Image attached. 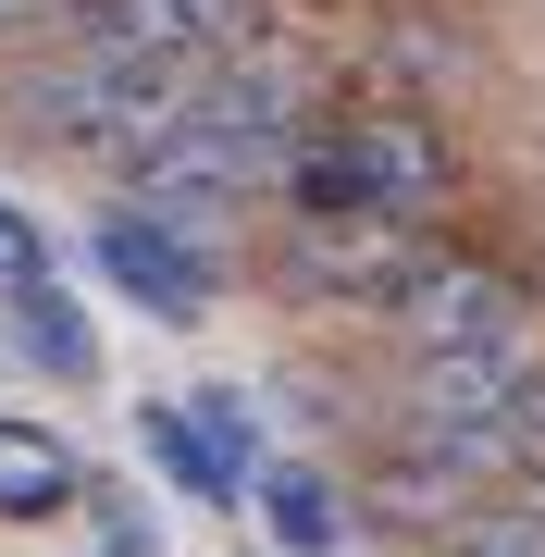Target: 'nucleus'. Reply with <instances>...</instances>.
Returning <instances> with one entry per match:
<instances>
[{"label":"nucleus","mask_w":545,"mask_h":557,"mask_svg":"<svg viewBox=\"0 0 545 557\" xmlns=\"http://www.w3.org/2000/svg\"><path fill=\"white\" fill-rule=\"evenodd\" d=\"M87 520H100V557H162V520L112 508V496H87Z\"/></svg>","instance_id":"9d476101"},{"label":"nucleus","mask_w":545,"mask_h":557,"mask_svg":"<svg viewBox=\"0 0 545 557\" xmlns=\"http://www.w3.org/2000/svg\"><path fill=\"white\" fill-rule=\"evenodd\" d=\"M471 236V223H459ZM446 260V236H422V223H335V211H273L261 236V298L298 310V322H347V335H384L397 322V298L422 285Z\"/></svg>","instance_id":"f03ea898"},{"label":"nucleus","mask_w":545,"mask_h":557,"mask_svg":"<svg viewBox=\"0 0 545 557\" xmlns=\"http://www.w3.org/2000/svg\"><path fill=\"white\" fill-rule=\"evenodd\" d=\"M100 483H87V458L50 434V421L0 409V520H75Z\"/></svg>","instance_id":"0eeeda50"},{"label":"nucleus","mask_w":545,"mask_h":557,"mask_svg":"<svg viewBox=\"0 0 545 557\" xmlns=\"http://www.w3.org/2000/svg\"><path fill=\"white\" fill-rule=\"evenodd\" d=\"M0 322H13V347L38 359L50 384H100V322H87V298L62 273H13L0 285Z\"/></svg>","instance_id":"423d86ee"},{"label":"nucleus","mask_w":545,"mask_h":557,"mask_svg":"<svg viewBox=\"0 0 545 557\" xmlns=\"http://www.w3.org/2000/svg\"><path fill=\"white\" fill-rule=\"evenodd\" d=\"M137 446H149V471L174 483L186 508H248L261 483L236 471V458L211 446V421H199V397H137Z\"/></svg>","instance_id":"39448f33"},{"label":"nucleus","mask_w":545,"mask_h":557,"mask_svg":"<svg viewBox=\"0 0 545 557\" xmlns=\"http://www.w3.org/2000/svg\"><path fill=\"white\" fill-rule=\"evenodd\" d=\"M62 13H75V0H0V62H13V50H38Z\"/></svg>","instance_id":"9b49d317"},{"label":"nucleus","mask_w":545,"mask_h":557,"mask_svg":"<svg viewBox=\"0 0 545 557\" xmlns=\"http://www.w3.org/2000/svg\"><path fill=\"white\" fill-rule=\"evenodd\" d=\"M422 557H545V496H533V483H508L496 508H471L459 533H434Z\"/></svg>","instance_id":"6e6552de"},{"label":"nucleus","mask_w":545,"mask_h":557,"mask_svg":"<svg viewBox=\"0 0 545 557\" xmlns=\"http://www.w3.org/2000/svg\"><path fill=\"white\" fill-rule=\"evenodd\" d=\"M248 508H261V533H273L285 557H360V545H372V520H360V483L310 471V458H273Z\"/></svg>","instance_id":"20e7f679"},{"label":"nucleus","mask_w":545,"mask_h":557,"mask_svg":"<svg viewBox=\"0 0 545 557\" xmlns=\"http://www.w3.org/2000/svg\"><path fill=\"white\" fill-rule=\"evenodd\" d=\"M13 273H50V236H38L13 199H0V285H13Z\"/></svg>","instance_id":"f8f14e48"},{"label":"nucleus","mask_w":545,"mask_h":557,"mask_svg":"<svg viewBox=\"0 0 545 557\" xmlns=\"http://www.w3.org/2000/svg\"><path fill=\"white\" fill-rule=\"evenodd\" d=\"M87 273L112 285L124 310H149V322H211L223 310V236H199V223H174V211H149V199H100V223H87Z\"/></svg>","instance_id":"7ed1b4c3"},{"label":"nucleus","mask_w":545,"mask_h":557,"mask_svg":"<svg viewBox=\"0 0 545 557\" xmlns=\"http://www.w3.org/2000/svg\"><path fill=\"white\" fill-rule=\"evenodd\" d=\"M199 421H211V446L236 458L248 483L273 471V421H261V397H248V384H199Z\"/></svg>","instance_id":"1a4fd4ad"},{"label":"nucleus","mask_w":545,"mask_h":557,"mask_svg":"<svg viewBox=\"0 0 545 557\" xmlns=\"http://www.w3.org/2000/svg\"><path fill=\"white\" fill-rule=\"evenodd\" d=\"M471 149L446 112H397V100H335L310 124L298 174H285V211H335V223H422V236H459L471 223Z\"/></svg>","instance_id":"f257e3e1"}]
</instances>
